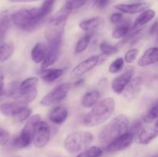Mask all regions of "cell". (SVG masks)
I'll return each mask as SVG.
<instances>
[{"instance_id": "obj_35", "label": "cell", "mask_w": 158, "mask_h": 157, "mask_svg": "<svg viewBox=\"0 0 158 157\" xmlns=\"http://www.w3.org/2000/svg\"><path fill=\"white\" fill-rule=\"evenodd\" d=\"M124 66V59L123 58H117L110 64L109 67V72L112 74L118 73L123 69Z\"/></svg>"}, {"instance_id": "obj_10", "label": "cell", "mask_w": 158, "mask_h": 157, "mask_svg": "<svg viewBox=\"0 0 158 157\" xmlns=\"http://www.w3.org/2000/svg\"><path fill=\"white\" fill-rule=\"evenodd\" d=\"M134 135L129 132L123 134L122 135L115 139L110 143H109L106 146V151L109 153H111V152L123 150L132 143L133 140H134Z\"/></svg>"}, {"instance_id": "obj_36", "label": "cell", "mask_w": 158, "mask_h": 157, "mask_svg": "<svg viewBox=\"0 0 158 157\" xmlns=\"http://www.w3.org/2000/svg\"><path fill=\"white\" fill-rule=\"evenodd\" d=\"M90 1H94V0H66L64 5H66V6L70 8L72 11H73L75 9H80Z\"/></svg>"}, {"instance_id": "obj_24", "label": "cell", "mask_w": 158, "mask_h": 157, "mask_svg": "<svg viewBox=\"0 0 158 157\" xmlns=\"http://www.w3.org/2000/svg\"><path fill=\"white\" fill-rule=\"evenodd\" d=\"M40 121H41V117H40V115L39 114H35V115H32V116H30L26 120L21 132H23V133L26 134V135H30L32 138V135H33V132L35 131V127H36L37 125L39 124V123Z\"/></svg>"}, {"instance_id": "obj_13", "label": "cell", "mask_w": 158, "mask_h": 157, "mask_svg": "<svg viewBox=\"0 0 158 157\" xmlns=\"http://www.w3.org/2000/svg\"><path fill=\"white\" fill-rule=\"evenodd\" d=\"M66 24L52 25L49 24L44 32V35L48 42L63 40L64 29Z\"/></svg>"}, {"instance_id": "obj_41", "label": "cell", "mask_w": 158, "mask_h": 157, "mask_svg": "<svg viewBox=\"0 0 158 157\" xmlns=\"http://www.w3.org/2000/svg\"><path fill=\"white\" fill-rule=\"evenodd\" d=\"M110 0H94L96 6L99 9H103L106 7L109 3Z\"/></svg>"}, {"instance_id": "obj_9", "label": "cell", "mask_w": 158, "mask_h": 157, "mask_svg": "<svg viewBox=\"0 0 158 157\" xmlns=\"http://www.w3.org/2000/svg\"><path fill=\"white\" fill-rule=\"evenodd\" d=\"M62 46V40L60 41L52 42H49L46 46V52L43 61L42 62L41 70L47 69L48 66H52L56 62L60 55V48Z\"/></svg>"}, {"instance_id": "obj_2", "label": "cell", "mask_w": 158, "mask_h": 157, "mask_svg": "<svg viewBox=\"0 0 158 157\" xmlns=\"http://www.w3.org/2000/svg\"><path fill=\"white\" fill-rule=\"evenodd\" d=\"M89 112L86 114L83 123L88 127L99 126L110 117L115 109V101L113 98H106L99 101Z\"/></svg>"}, {"instance_id": "obj_1", "label": "cell", "mask_w": 158, "mask_h": 157, "mask_svg": "<svg viewBox=\"0 0 158 157\" xmlns=\"http://www.w3.org/2000/svg\"><path fill=\"white\" fill-rule=\"evenodd\" d=\"M46 17L40 7L11 9L12 23L25 32H31L38 28Z\"/></svg>"}, {"instance_id": "obj_5", "label": "cell", "mask_w": 158, "mask_h": 157, "mask_svg": "<svg viewBox=\"0 0 158 157\" xmlns=\"http://www.w3.org/2000/svg\"><path fill=\"white\" fill-rule=\"evenodd\" d=\"M39 78L36 77H29L23 80L19 86V94L22 98L21 101L29 103L35 100L38 95Z\"/></svg>"}, {"instance_id": "obj_31", "label": "cell", "mask_w": 158, "mask_h": 157, "mask_svg": "<svg viewBox=\"0 0 158 157\" xmlns=\"http://www.w3.org/2000/svg\"><path fill=\"white\" fill-rule=\"evenodd\" d=\"M102 152L101 148L99 146H91L83 151L77 157H100Z\"/></svg>"}, {"instance_id": "obj_44", "label": "cell", "mask_w": 158, "mask_h": 157, "mask_svg": "<svg viewBox=\"0 0 158 157\" xmlns=\"http://www.w3.org/2000/svg\"><path fill=\"white\" fill-rule=\"evenodd\" d=\"M10 2L19 3V2H37L40 0H8Z\"/></svg>"}, {"instance_id": "obj_18", "label": "cell", "mask_w": 158, "mask_h": 157, "mask_svg": "<svg viewBox=\"0 0 158 157\" xmlns=\"http://www.w3.org/2000/svg\"><path fill=\"white\" fill-rule=\"evenodd\" d=\"M158 61V49L157 47H152L147 49L143 55L138 60V65L140 67L155 64Z\"/></svg>"}, {"instance_id": "obj_3", "label": "cell", "mask_w": 158, "mask_h": 157, "mask_svg": "<svg viewBox=\"0 0 158 157\" xmlns=\"http://www.w3.org/2000/svg\"><path fill=\"white\" fill-rule=\"evenodd\" d=\"M129 129V119L126 115L121 114L113 119L106 125L99 135V139L102 144L108 145L117 137L127 132Z\"/></svg>"}, {"instance_id": "obj_42", "label": "cell", "mask_w": 158, "mask_h": 157, "mask_svg": "<svg viewBox=\"0 0 158 157\" xmlns=\"http://www.w3.org/2000/svg\"><path fill=\"white\" fill-rule=\"evenodd\" d=\"M157 32V21L154 22V24L151 26V29H150L149 33L151 35H155Z\"/></svg>"}, {"instance_id": "obj_34", "label": "cell", "mask_w": 158, "mask_h": 157, "mask_svg": "<svg viewBox=\"0 0 158 157\" xmlns=\"http://www.w3.org/2000/svg\"><path fill=\"white\" fill-rule=\"evenodd\" d=\"M130 31V28L127 25H122V26H119L116 29H114V32H112V37L116 39H119V38H124L127 36Z\"/></svg>"}, {"instance_id": "obj_23", "label": "cell", "mask_w": 158, "mask_h": 157, "mask_svg": "<svg viewBox=\"0 0 158 157\" xmlns=\"http://www.w3.org/2000/svg\"><path fill=\"white\" fill-rule=\"evenodd\" d=\"M46 46L43 42H38L35 45L31 51V58L35 63H40L43 61L46 55Z\"/></svg>"}, {"instance_id": "obj_40", "label": "cell", "mask_w": 158, "mask_h": 157, "mask_svg": "<svg viewBox=\"0 0 158 157\" xmlns=\"http://www.w3.org/2000/svg\"><path fill=\"white\" fill-rule=\"evenodd\" d=\"M141 126H142V124L140 122H139V121L136 122V123H134L132 126H131V130H130L129 132L132 133L134 135H137V132L140 130V128H141Z\"/></svg>"}, {"instance_id": "obj_12", "label": "cell", "mask_w": 158, "mask_h": 157, "mask_svg": "<svg viewBox=\"0 0 158 157\" xmlns=\"http://www.w3.org/2000/svg\"><path fill=\"white\" fill-rule=\"evenodd\" d=\"M134 70L132 67L127 68L124 72L120 74L117 77H116L112 82V89L115 93L121 94L123 93V90L127 86L129 82L134 75Z\"/></svg>"}, {"instance_id": "obj_33", "label": "cell", "mask_w": 158, "mask_h": 157, "mask_svg": "<svg viewBox=\"0 0 158 157\" xmlns=\"http://www.w3.org/2000/svg\"><path fill=\"white\" fill-rule=\"evenodd\" d=\"M100 49L103 55H112L118 52L117 47L108 44L106 42H103L100 43Z\"/></svg>"}, {"instance_id": "obj_29", "label": "cell", "mask_w": 158, "mask_h": 157, "mask_svg": "<svg viewBox=\"0 0 158 157\" xmlns=\"http://www.w3.org/2000/svg\"><path fill=\"white\" fill-rule=\"evenodd\" d=\"M157 104L154 103L151 108L148 109L145 112H143L141 116V120L143 123H151L157 119Z\"/></svg>"}, {"instance_id": "obj_27", "label": "cell", "mask_w": 158, "mask_h": 157, "mask_svg": "<svg viewBox=\"0 0 158 157\" xmlns=\"http://www.w3.org/2000/svg\"><path fill=\"white\" fill-rule=\"evenodd\" d=\"M15 47L12 42H3L0 46V63L9 59L14 53Z\"/></svg>"}, {"instance_id": "obj_20", "label": "cell", "mask_w": 158, "mask_h": 157, "mask_svg": "<svg viewBox=\"0 0 158 157\" xmlns=\"http://www.w3.org/2000/svg\"><path fill=\"white\" fill-rule=\"evenodd\" d=\"M68 117V111L63 106L54 107L49 112V119L52 123L60 125L64 123Z\"/></svg>"}, {"instance_id": "obj_7", "label": "cell", "mask_w": 158, "mask_h": 157, "mask_svg": "<svg viewBox=\"0 0 158 157\" xmlns=\"http://www.w3.org/2000/svg\"><path fill=\"white\" fill-rule=\"evenodd\" d=\"M71 89L70 83H62L56 86L41 99L40 103L44 106H52L64 99Z\"/></svg>"}, {"instance_id": "obj_39", "label": "cell", "mask_w": 158, "mask_h": 157, "mask_svg": "<svg viewBox=\"0 0 158 157\" xmlns=\"http://www.w3.org/2000/svg\"><path fill=\"white\" fill-rule=\"evenodd\" d=\"M122 18H123V14L121 12H115L111 15L110 22L113 24H117L121 22Z\"/></svg>"}, {"instance_id": "obj_15", "label": "cell", "mask_w": 158, "mask_h": 157, "mask_svg": "<svg viewBox=\"0 0 158 157\" xmlns=\"http://www.w3.org/2000/svg\"><path fill=\"white\" fill-rule=\"evenodd\" d=\"M26 106H27V103L23 101L3 103L0 106V112L5 116L14 118L20 112V110Z\"/></svg>"}, {"instance_id": "obj_46", "label": "cell", "mask_w": 158, "mask_h": 157, "mask_svg": "<svg viewBox=\"0 0 158 157\" xmlns=\"http://www.w3.org/2000/svg\"><path fill=\"white\" fill-rule=\"evenodd\" d=\"M134 1H140V0H134Z\"/></svg>"}, {"instance_id": "obj_19", "label": "cell", "mask_w": 158, "mask_h": 157, "mask_svg": "<svg viewBox=\"0 0 158 157\" xmlns=\"http://www.w3.org/2000/svg\"><path fill=\"white\" fill-rule=\"evenodd\" d=\"M72 9L66 6V5L63 6L60 10L57 11L49 19V24L52 25H62L66 24L68 18L72 13Z\"/></svg>"}, {"instance_id": "obj_17", "label": "cell", "mask_w": 158, "mask_h": 157, "mask_svg": "<svg viewBox=\"0 0 158 157\" xmlns=\"http://www.w3.org/2000/svg\"><path fill=\"white\" fill-rule=\"evenodd\" d=\"M150 7L149 3L138 2L134 4H118L115 6V9L122 12L127 14H136L142 12Z\"/></svg>"}, {"instance_id": "obj_11", "label": "cell", "mask_w": 158, "mask_h": 157, "mask_svg": "<svg viewBox=\"0 0 158 157\" xmlns=\"http://www.w3.org/2000/svg\"><path fill=\"white\" fill-rule=\"evenodd\" d=\"M143 79L141 76L132 78L123 90V97L127 101H132L138 96L143 86Z\"/></svg>"}, {"instance_id": "obj_8", "label": "cell", "mask_w": 158, "mask_h": 157, "mask_svg": "<svg viewBox=\"0 0 158 157\" xmlns=\"http://www.w3.org/2000/svg\"><path fill=\"white\" fill-rule=\"evenodd\" d=\"M51 136V129L49 124L45 121H40L32 135V141L36 148H43L48 144Z\"/></svg>"}, {"instance_id": "obj_30", "label": "cell", "mask_w": 158, "mask_h": 157, "mask_svg": "<svg viewBox=\"0 0 158 157\" xmlns=\"http://www.w3.org/2000/svg\"><path fill=\"white\" fill-rule=\"evenodd\" d=\"M91 39V35L89 34H86V35H83L82 38L79 39L77 42V45L75 47V53L76 54H80L81 52H84L87 47L89 46V42H90Z\"/></svg>"}, {"instance_id": "obj_25", "label": "cell", "mask_w": 158, "mask_h": 157, "mask_svg": "<svg viewBox=\"0 0 158 157\" xmlns=\"http://www.w3.org/2000/svg\"><path fill=\"white\" fill-rule=\"evenodd\" d=\"M63 74V69H46L42 70L40 73L42 79L48 83H52L58 79Z\"/></svg>"}, {"instance_id": "obj_22", "label": "cell", "mask_w": 158, "mask_h": 157, "mask_svg": "<svg viewBox=\"0 0 158 157\" xmlns=\"http://www.w3.org/2000/svg\"><path fill=\"white\" fill-rule=\"evenodd\" d=\"M100 92L97 90L89 91L84 94L81 99V105L85 108H92L100 101Z\"/></svg>"}, {"instance_id": "obj_14", "label": "cell", "mask_w": 158, "mask_h": 157, "mask_svg": "<svg viewBox=\"0 0 158 157\" xmlns=\"http://www.w3.org/2000/svg\"><path fill=\"white\" fill-rule=\"evenodd\" d=\"M157 124L156 123L155 127H148L140 129L137 134L136 141L141 145H148L157 136Z\"/></svg>"}, {"instance_id": "obj_32", "label": "cell", "mask_w": 158, "mask_h": 157, "mask_svg": "<svg viewBox=\"0 0 158 157\" xmlns=\"http://www.w3.org/2000/svg\"><path fill=\"white\" fill-rule=\"evenodd\" d=\"M31 114H32V109L27 106H26L25 107H23V109L20 110V112L14 117V119L16 122L19 123H23V122L26 121L29 117L31 116Z\"/></svg>"}, {"instance_id": "obj_21", "label": "cell", "mask_w": 158, "mask_h": 157, "mask_svg": "<svg viewBox=\"0 0 158 157\" xmlns=\"http://www.w3.org/2000/svg\"><path fill=\"white\" fill-rule=\"evenodd\" d=\"M155 11L153 9H146V10L143 11L134 21V25H133V29L137 30L144 25L148 24L155 17Z\"/></svg>"}, {"instance_id": "obj_37", "label": "cell", "mask_w": 158, "mask_h": 157, "mask_svg": "<svg viewBox=\"0 0 158 157\" xmlns=\"http://www.w3.org/2000/svg\"><path fill=\"white\" fill-rule=\"evenodd\" d=\"M139 54L138 49H132L128 50L127 52L125 53L124 55V60L126 61L127 63H132L135 61L137 58V55Z\"/></svg>"}, {"instance_id": "obj_16", "label": "cell", "mask_w": 158, "mask_h": 157, "mask_svg": "<svg viewBox=\"0 0 158 157\" xmlns=\"http://www.w3.org/2000/svg\"><path fill=\"white\" fill-rule=\"evenodd\" d=\"M11 9L3 11L0 13V46L4 42L8 31L12 26Z\"/></svg>"}, {"instance_id": "obj_6", "label": "cell", "mask_w": 158, "mask_h": 157, "mask_svg": "<svg viewBox=\"0 0 158 157\" xmlns=\"http://www.w3.org/2000/svg\"><path fill=\"white\" fill-rule=\"evenodd\" d=\"M103 59H105L103 55V56L96 55L89 57L86 59L79 63L72 69V71L69 72V77L70 78H73V79H77V78L79 79L80 77L92 70L97 66L100 65L103 61Z\"/></svg>"}, {"instance_id": "obj_45", "label": "cell", "mask_w": 158, "mask_h": 157, "mask_svg": "<svg viewBox=\"0 0 158 157\" xmlns=\"http://www.w3.org/2000/svg\"><path fill=\"white\" fill-rule=\"evenodd\" d=\"M83 82H84V80H83V79H78V81H77V83H75V86H80V85H81L82 83H83Z\"/></svg>"}, {"instance_id": "obj_4", "label": "cell", "mask_w": 158, "mask_h": 157, "mask_svg": "<svg viewBox=\"0 0 158 157\" xmlns=\"http://www.w3.org/2000/svg\"><path fill=\"white\" fill-rule=\"evenodd\" d=\"M94 141V135L89 132H73L64 140V147L69 153H76L86 149Z\"/></svg>"}, {"instance_id": "obj_38", "label": "cell", "mask_w": 158, "mask_h": 157, "mask_svg": "<svg viewBox=\"0 0 158 157\" xmlns=\"http://www.w3.org/2000/svg\"><path fill=\"white\" fill-rule=\"evenodd\" d=\"M10 139V134L6 129L0 127V146H5L7 144Z\"/></svg>"}, {"instance_id": "obj_43", "label": "cell", "mask_w": 158, "mask_h": 157, "mask_svg": "<svg viewBox=\"0 0 158 157\" xmlns=\"http://www.w3.org/2000/svg\"><path fill=\"white\" fill-rule=\"evenodd\" d=\"M6 94H7V92L5 90L4 82H3L2 78H0V96H2Z\"/></svg>"}, {"instance_id": "obj_26", "label": "cell", "mask_w": 158, "mask_h": 157, "mask_svg": "<svg viewBox=\"0 0 158 157\" xmlns=\"http://www.w3.org/2000/svg\"><path fill=\"white\" fill-rule=\"evenodd\" d=\"M103 18H101L100 17H93V18H87V19L82 21L79 26L83 30L89 31L98 28L99 26L103 24Z\"/></svg>"}, {"instance_id": "obj_28", "label": "cell", "mask_w": 158, "mask_h": 157, "mask_svg": "<svg viewBox=\"0 0 158 157\" xmlns=\"http://www.w3.org/2000/svg\"><path fill=\"white\" fill-rule=\"evenodd\" d=\"M32 141V138L30 135H26L23 132H20L19 135L15 137L12 141V146L17 149H23L29 146Z\"/></svg>"}]
</instances>
